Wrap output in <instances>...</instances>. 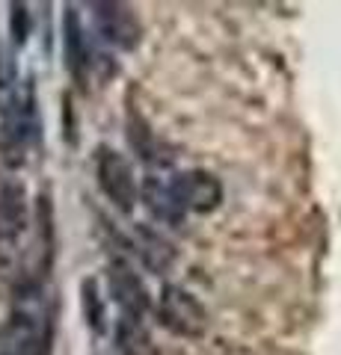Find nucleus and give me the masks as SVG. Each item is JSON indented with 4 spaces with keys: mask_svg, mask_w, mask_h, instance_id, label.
Returning <instances> with one entry per match:
<instances>
[{
    "mask_svg": "<svg viewBox=\"0 0 341 355\" xmlns=\"http://www.w3.org/2000/svg\"><path fill=\"white\" fill-rule=\"evenodd\" d=\"M160 326L178 338H202L208 331V311L190 291L181 284H163L158 296Z\"/></svg>",
    "mask_w": 341,
    "mask_h": 355,
    "instance_id": "nucleus-1",
    "label": "nucleus"
},
{
    "mask_svg": "<svg viewBox=\"0 0 341 355\" xmlns=\"http://www.w3.org/2000/svg\"><path fill=\"white\" fill-rule=\"evenodd\" d=\"M95 175H98L101 193L110 198V205L122 210V214H134V207L140 202V184L134 178L131 163L125 160V154L101 146L95 154Z\"/></svg>",
    "mask_w": 341,
    "mask_h": 355,
    "instance_id": "nucleus-2",
    "label": "nucleus"
},
{
    "mask_svg": "<svg viewBox=\"0 0 341 355\" xmlns=\"http://www.w3.org/2000/svg\"><path fill=\"white\" fill-rule=\"evenodd\" d=\"M169 190L184 214L187 210H193V214H211L223 202V184H219L217 175L205 169L175 172L169 178Z\"/></svg>",
    "mask_w": 341,
    "mask_h": 355,
    "instance_id": "nucleus-3",
    "label": "nucleus"
},
{
    "mask_svg": "<svg viewBox=\"0 0 341 355\" xmlns=\"http://www.w3.org/2000/svg\"><path fill=\"white\" fill-rule=\"evenodd\" d=\"M95 30L107 44L119 51H137L142 42V24L137 12L125 3H92Z\"/></svg>",
    "mask_w": 341,
    "mask_h": 355,
    "instance_id": "nucleus-4",
    "label": "nucleus"
},
{
    "mask_svg": "<svg viewBox=\"0 0 341 355\" xmlns=\"http://www.w3.org/2000/svg\"><path fill=\"white\" fill-rule=\"evenodd\" d=\"M107 287H110V296H113V302L122 308L125 317H140L149 311V291L142 279L134 272V266H131L128 258H113L107 266Z\"/></svg>",
    "mask_w": 341,
    "mask_h": 355,
    "instance_id": "nucleus-5",
    "label": "nucleus"
},
{
    "mask_svg": "<svg viewBox=\"0 0 341 355\" xmlns=\"http://www.w3.org/2000/svg\"><path fill=\"white\" fill-rule=\"evenodd\" d=\"M131 252L140 258V263L146 266L149 272L155 275H163L172 270L175 263V246L160 234L158 228L146 225V222H140V225H134V237H131Z\"/></svg>",
    "mask_w": 341,
    "mask_h": 355,
    "instance_id": "nucleus-6",
    "label": "nucleus"
},
{
    "mask_svg": "<svg viewBox=\"0 0 341 355\" xmlns=\"http://www.w3.org/2000/svg\"><path fill=\"white\" fill-rule=\"evenodd\" d=\"M63 42H65V62H69L72 77L83 86L86 71L92 65V51L90 42H86V33L81 24V15L74 12V6L65 9V24H63Z\"/></svg>",
    "mask_w": 341,
    "mask_h": 355,
    "instance_id": "nucleus-7",
    "label": "nucleus"
},
{
    "mask_svg": "<svg viewBox=\"0 0 341 355\" xmlns=\"http://www.w3.org/2000/svg\"><path fill=\"white\" fill-rule=\"evenodd\" d=\"M140 198L146 202L149 214L158 216L160 222H167V225H181L184 222V210L178 207V202H175V196L169 190V178H163L160 172L158 175L151 172L146 181H142Z\"/></svg>",
    "mask_w": 341,
    "mask_h": 355,
    "instance_id": "nucleus-8",
    "label": "nucleus"
},
{
    "mask_svg": "<svg viewBox=\"0 0 341 355\" xmlns=\"http://www.w3.org/2000/svg\"><path fill=\"white\" fill-rule=\"evenodd\" d=\"M128 142H131V148L137 151V157L149 166L158 163V169H160V166H167L172 160V154H167L163 142L155 137V130L149 128V121L140 113H134V110L128 113Z\"/></svg>",
    "mask_w": 341,
    "mask_h": 355,
    "instance_id": "nucleus-9",
    "label": "nucleus"
},
{
    "mask_svg": "<svg viewBox=\"0 0 341 355\" xmlns=\"http://www.w3.org/2000/svg\"><path fill=\"white\" fill-rule=\"evenodd\" d=\"M113 340L122 355H160L158 343L151 340L149 329L142 326L140 317H125V314L119 317L113 329Z\"/></svg>",
    "mask_w": 341,
    "mask_h": 355,
    "instance_id": "nucleus-10",
    "label": "nucleus"
},
{
    "mask_svg": "<svg viewBox=\"0 0 341 355\" xmlns=\"http://www.w3.org/2000/svg\"><path fill=\"white\" fill-rule=\"evenodd\" d=\"M83 314L95 331H104V305L101 296H98V284L92 279L83 282Z\"/></svg>",
    "mask_w": 341,
    "mask_h": 355,
    "instance_id": "nucleus-11",
    "label": "nucleus"
},
{
    "mask_svg": "<svg viewBox=\"0 0 341 355\" xmlns=\"http://www.w3.org/2000/svg\"><path fill=\"white\" fill-rule=\"evenodd\" d=\"M9 21H13V39H15V44H24L27 36H30V15H27V6H24V3H13V15H9Z\"/></svg>",
    "mask_w": 341,
    "mask_h": 355,
    "instance_id": "nucleus-12",
    "label": "nucleus"
}]
</instances>
